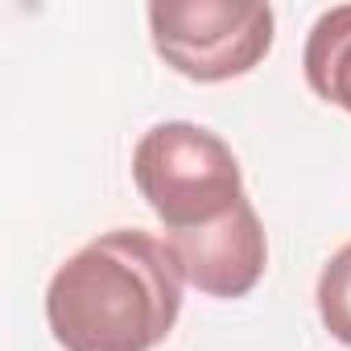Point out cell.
Instances as JSON below:
<instances>
[{
	"mask_svg": "<svg viewBox=\"0 0 351 351\" xmlns=\"http://www.w3.org/2000/svg\"><path fill=\"white\" fill-rule=\"evenodd\" d=\"M182 281L165 240L104 232L50 277V335L62 351H153L182 314Z\"/></svg>",
	"mask_w": 351,
	"mask_h": 351,
	"instance_id": "obj_1",
	"label": "cell"
},
{
	"mask_svg": "<svg viewBox=\"0 0 351 351\" xmlns=\"http://www.w3.org/2000/svg\"><path fill=\"white\" fill-rule=\"evenodd\" d=\"M132 182L149 211L165 223V236L207 228L248 199L228 141L191 120L153 124L136 141Z\"/></svg>",
	"mask_w": 351,
	"mask_h": 351,
	"instance_id": "obj_2",
	"label": "cell"
},
{
	"mask_svg": "<svg viewBox=\"0 0 351 351\" xmlns=\"http://www.w3.org/2000/svg\"><path fill=\"white\" fill-rule=\"evenodd\" d=\"M277 17L252 0H157L149 38L165 66L195 83H228L265 62Z\"/></svg>",
	"mask_w": 351,
	"mask_h": 351,
	"instance_id": "obj_3",
	"label": "cell"
},
{
	"mask_svg": "<svg viewBox=\"0 0 351 351\" xmlns=\"http://www.w3.org/2000/svg\"><path fill=\"white\" fill-rule=\"evenodd\" d=\"M165 244H169L173 261H178L182 277L207 298L252 293L269 265V240H265L261 215L248 199L207 228L169 232Z\"/></svg>",
	"mask_w": 351,
	"mask_h": 351,
	"instance_id": "obj_4",
	"label": "cell"
},
{
	"mask_svg": "<svg viewBox=\"0 0 351 351\" xmlns=\"http://www.w3.org/2000/svg\"><path fill=\"white\" fill-rule=\"evenodd\" d=\"M302 71L318 99L351 116V5H335L310 25Z\"/></svg>",
	"mask_w": 351,
	"mask_h": 351,
	"instance_id": "obj_5",
	"label": "cell"
},
{
	"mask_svg": "<svg viewBox=\"0 0 351 351\" xmlns=\"http://www.w3.org/2000/svg\"><path fill=\"white\" fill-rule=\"evenodd\" d=\"M318 318L330 330V339H339L343 347H351V244H343L318 273Z\"/></svg>",
	"mask_w": 351,
	"mask_h": 351,
	"instance_id": "obj_6",
	"label": "cell"
}]
</instances>
